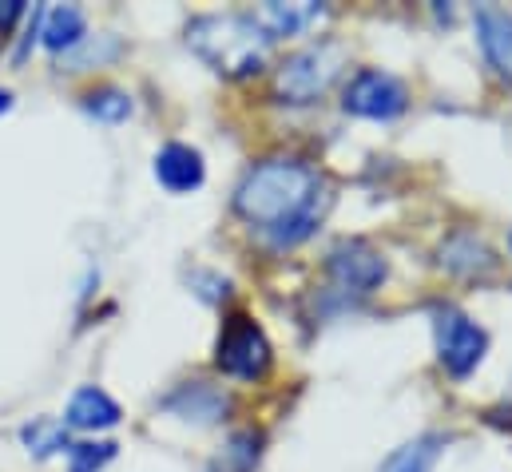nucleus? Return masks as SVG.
Returning a JSON list of instances; mask_svg holds the SVG:
<instances>
[{
    "label": "nucleus",
    "mask_w": 512,
    "mask_h": 472,
    "mask_svg": "<svg viewBox=\"0 0 512 472\" xmlns=\"http://www.w3.org/2000/svg\"><path fill=\"white\" fill-rule=\"evenodd\" d=\"M330 203V183L302 159H262L235 187V211L274 250L306 242L326 219Z\"/></svg>",
    "instance_id": "f257e3e1"
},
{
    "label": "nucleus",
    "mask_w": 512,
    "mask_h": 472,
    "mask_svg": "<svg viewBox=\"0 0 512 472\" xmlns=\"http://www.w3.org/2000/svg\"><path fill=\"white\" fill-rule=\"evenodd\" d=\"M187 48L219 76L243 80L266 64L270 36L258 28L251 12H207L187 24Z\"/></svg>",
    "instance_id": "f03ea898"
},
{
    "label": "nucleus",
    "mask_w": 512,
    "mask_h": 472,
    "mask_svg": "<svg viewBox=\"0 0 512 472\" xmlns=\"http://www.w3.org/2000/svg\"><path fill=\"white\" fill-rule=\"evenodd\" d=\"M346 68V48L338 40H318L306 44L302 52L286 56L274 72V96L282 104H314L318 96L330 92L338 72Z\"/></svg>",
    "instance_id": "7ed1b4c3"
},
{
    "label": "nucleus",
    "mask_w": 512,
    "mask_h": 472,
    "mask_svg": "<svg viewBox=\"0 0 512 472\" xmlns=\"http://www.w3.org/2000/svg\"><path fill=\"white\" fill-rule=\"evenodd\" d=\"M433 334H437V357L445 365V373L453 377H469L489 350V334L469 318L461 314L457 306H441L433 314Z\"/></svg>",
    "instance_id": "20e7f679"
},
{
    "label": "nucleus",
    "mask_w": 512,
    "mask_h": 472,
    "mask_svg": "<svg viewBox=\"0 0 512 472\" xmlns=\"http://www.w3.org/2000/svg\"><path fill=\"white\" fill-rule=\"evenodd\" d=\"M215 361L223 373L239 377V381H255L270 369V342L262 334L255 318L247 314H235L223 334H219V346H215Z\"/></svg>",
    "instance_id": "39448f33"
},
{
    "label": "nucleus",
    "mask_w": 512,
    "mask_h": 472,
    "mask_svg": "<svg viewBox=\"0 0 512 472\" xmlns=\"http://www.w3.org/2000/svg\"><path fill=\"white\" fill-rule=\"evenodd\" d=\"M405 104H409L405 84L393 72H382V68L354 72L350 84H346V92H342V108L350 116H362V119H393L405 112Z\"/></svg>",
    "instance_id": "423d86ee"
},
{
    "label": "nucleus",
    "mask_w": 512,
    "mask_h": 472,
    "mask_svg": "<svg viewBox=\"0 0 512 472\" xmlns=\"http://www.w3.org/2000/svg\"><path fill=\"white\" fill-rule=\"evenodd\" d=\"M330 282L346 294H374L385 282V258L362 238H342L326 258Z\"/></svg>",
    "instance_id": "0eeeda50"
},
{
    "label": "nucleus",
    "mask_w": 512,
    "mask_h": 472,
    "mask_svg": "<svg viewBox=\"0 0 512 472\" xmlns=\"http://www.w3.org/2000/svg\"><path fill=\"white\" fill-rule=\"evenodd\" d=\"M251 16L270 40H278V36H302V32L318 28V20L326 16V4H318V0H290V4L266 0Z\"/></svg>",
    "instance_id": "6e6552de"
},
{
    "label": "nucleus",
    "mask_w": 512,
    "mask_h": 472,
    "mask_svg": "<svg viewBox=\"0 0 512 472\" xmlns=\"http://www.w3.org/2000/svg\"><path fill=\"white\" fill-rule=\"evenodd\" d=\"M473 20H477V40L485 60L512 84V12L501 4H481Z\"/></svg>",
    "instance_id": "1a4fd4ad"
},
{
    "label": "nucleus",
    "mask_w": 512,
    "mask_h": 472,
    "mask_svg": "<svg viewBox=\"0 0 512 472\" xmlns=\"http://www.w3.org/2000/svg\"><path fill=\"white\" fill-rule=\"evenodd\" d=\"M437 262L449 274H461V278H485V274L497 270V254L485 246V238H477L473 231H453L441 242Z\"/></svg>",
    "instance_id": "9d476101"
},
{
    "label": "nucleus",
    "mask_w": 512,
    "mask_h": 472,
    "mask_svg": "<svg viewBox=\"0 0 512 472\" xmlns=\"http://www.w3.org/2000/svg\"><path fill=\"white\" fill-rule=\"evenodd\" d=\"M203 175H207L203 155H199L195 147H187V143H167V147L155 155V179H159L167 191H175V195L203 187Z\"/></svg>",
    "instance_id": "9b49d317"
},
{
    "label": "nucleus",
    "mask_w": 512,
    "mask_h": 472,
    "mask_svg": "<svg viewBox=\"0 0 512 472\" xmlns=\"http://www.w3.org/2000/svg\"><path fill=\"white\" fill-rule=\"evenodd\" d=\"M64 425H68V429H84V433L112 429V425H120V405H116L104 389L84 385V389L72 393L68 413H64Z\"/></svg>",
    "instance_id": "f8f14e48"
},
{
    "label": "nucleus",
    "mask_w": 512,
    "mask_h": 472,
    "mask_svg": "<svg viewBox=\"0 0 512 472\" xmlns=\"http://www.w3.org/2000/svg\"><path fill=\"white\" fill-rule=\"evenodd\" d=\"M84 28H88L84 12H80L76 4H60V8H48V12H44L40 40H44V48H52V52H68V48H76V44L84 40Z\"/></svg>",
    "instance_id": "ddd939ff"
},
{
    "label": "nucleus",
    "mask_w": 512,
    "mask_h": 472,
    "mask_svg": "<svg viewBox=\"0 0 512 472\" xmlns=\"http://www.w3.org/2000/svg\"><path fill=\"white\" fill-rule=\"evenodd\" d=\"M20 441L28 445L32 457H52V453L72 449V441H68V425H64V421H52V417H40V421L24 425V429H20Z\"/></svg>",
    "instance_id": "4468645a"
},
{
    "label": "nucleus",
    "mask_w": 512,
    "mask_h": 472,
    "mask_svg": "<svg viewBox=\"0 0 512 472\" xmlns=\"http://www.w3.org/2000/svg\"><path fill=\"white\" fill-rule=\"evenodd\" d=\"M171 409L183 413L187 421H191V417H195V421H215V417H223L227 401H223L215 389H207V385H191V389H183V393L171 401Z\"/></svg>",
    "instance_id": "2eb2a0df"
},
{
    "label": "nucleus",
    "mask_w": 512,
    "mask_h": 472,
    "mask_svg": "<svg viewBox=\"0 0 512 472\" xmlns=\"http://www.w3.org/2000/svg\"><path fill=\"white\" fill-rule=\"evenodd\" d=\"M84 112L96 116L100 123H124L131 116V96L124 88L104 84V88H96V92L84 96Z\"/></svg>",
    "instance_id": "dca6fc26"
},
{
    "label": "nucleus",
    "mask_w": 512,
    "mask_h": 472,
    "mask_svg": "<svg viewBox=\"0 0 512 472\" xmlns=\"http://www.w3.org/2000/svg\"><path fill=\"white\" fill-rule=\"evenodd\" d=\"M437 445H441V437H421V441L405 445L401 453H393L382 472H433V461L441 453Z\"/></svg>",
    "instance_id": "f3484780"
},
{
    "label": "nucleus",
    "mask_w": 512,
    "mask_h": 472,
    "mask_svg": "<svg viewBox=\"0 0 512 472\" xmlns=\"http://www.w3.org/2000/svg\"><path fill=\"white\" fill-rule=\"evenodd\" d=\"M112 457H116V445H112V441H84V445H72V449H68V472H100Z\"/></svg>",
    "instance_id": "a211bd4d"
},
{
    "label": "nucleus",
    "mask_w": 512,
    "mask_h": 472,
    "mask_svg": "<svg viewBox=\"0 0 512 472\" xmlns=\"http://www.w3.org/2000/svg\"><path fill=\"white\" fill-rule=\"evenodd\" d=\"M24 16V0H0V32H8Z\"/></svg>",
    "instance_id": "6ab92c4d"
},
{
    "label": "nucleus",
    "mask_w": 512,
    "mask_h": 472,
    "mask_svg": "<svg viewBox=\"0 0 512 472\" xmlns=\"http://www.w3.org/2000/svg\"><path fill=\"white\" fill-rule=\"evenodd\" d=\"M8 108H12V96H8V92H4V88H0V116H4V112H8Z\"/></svg>",
    "instance_id": "aec40b11"
},
{
    "label": "nucleus",
    "mask_w": 512,
    "mask_h": 472,
    "mask_svg": "<svg viewBox=\"0 0 512 472\" xmlns=\"http://www.w3.org/2000/svg\"><path fill=\"white\" fill-rule=\"evenodd\" d=\"M509 242H512V235H509Z\"/></svg>",
    "instance_id": "412c9836"
}]
</instances>
